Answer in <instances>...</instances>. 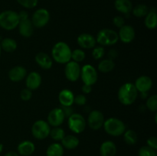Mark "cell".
I'll list each match as a JSON object with an SVG mask.
<instances>
[{"label":"cell","instance_id":"16","mask_svg":"<svg viewBox=\"0 0 157 156\" xmlns=\"http://www.w3.org/2000/svg\"><path fill=\"white\" fill-rule=\"evenodd\" d=\"M25 84L26 88L32 90H35L41 86V76L38 72L32 71L26 76Z\"/></svg>","mask_w":157,"mask_h":156},{"label":"cell","instance_id":"20","mask_svg":"<svg viewBox=\"0 0 157 156\" xmlns=\"http://www.w3.org/2000/svg\"><path fill=\"white\" fill-rule=\"evenodd\" d=\"M35 60L37 64L44 70H48V69L52 68V64H53L52 58L44 52H39L37 54L35 55Z\"/></svg>","mask_w":157,"mask_h":156},{"label":"cell","instance_id":"23","mask_svg":"<svg viewBox=\"0 0 157 156\" xmlns=\"http://www.w3.org/2000/svg\"><path fill=\"white\" fill-rule=\"evenodd\" d=\"M117 153V146L112 141H105L100 147L101 156H115Z\"/></svg>","mask_w":157,"mask_h":156},{"label":"cell","instance_id":"17","mask_svg":"<svg viewBox=\"0 0 157 156\" xmlns=\"http://www.w3.org/2000/svg\"><path fill=\"white\" fill-rule=\"evenodd\" d=\"M27 76V70L22 66H15L9 71V78L12 82H19Z\"/></svg>","mask_w":157,"mask_h":156},{"label":"cell","instance_id":"21","mask_svg":"<svg viewBox=\"0 0 157 156\" xmlns=\"http://www.w3.org/2000/svg\"><path fill=\"white\" fill-rule=\"evenodd\" d=\"M75 95L71 90L68 89H64L61 90L58 95V100L61 106H71L74 103Z\"/></svg>","mask_w":157,"mask_h":156},{"label":"cell","instance_id":"15","mask_svg":"<svg viewBox=\"0 0 157 156\" xmlns=\"http://www.w3.org/2000/svg\"><path fill=\"white\" fill-rule=\"evenodd\" d=\"M134 86L138 93H147L153 87V81L150 76L143 75L136 80Z\"/></svg>","mask_w":157,"mask_h":156},{"label":"cell","instance_id":"19","mask_svg":"<svg viewBox=\"0 0 157 156\" xmlns=\"http://www.w3.org/2000/svg\"><path fill=\"white\" fill-rule=\"evenodd\" d=\"M35 150V144L31 141H23L18 144L17 147V151L19 155L30 156L34 153Z\"/></svg>","mask_w":157,"mask_h":156},{"label":"cell","instance_id":"48","mask_svg":"<svg viewBox=\"0 0 157 156\" xmlns=\"http://www.w3.org/2000/svg\"><path fill=\"white\" fill-rule=\"evenodd\" d=\"M1 51H2V48H1V46H0V56H1Z\"/></svg>","mask_w":157,"mask_h":156},{"label":"cell","instance_id":"30","mask_svg":"<svg viewBox=\"0 0 157 156\" xmlns=\"http://www.w3.org/2000/svg\"><path fill=\"white\" fill-rule=\"evenodd\" d=\"M131 12H133V15L136 18H142L147 15L149 12V9L146 5L139 4L133 8Z\"/></svg>","mask_w":157,"mask_h":156},{"label":"cell","instance_id":"40","mask_svg":"<svg viewBox=\"0 0 157 156\" xmlns=\"http://www.w3.org/2000/svg\"><path fill=\"white\" fill-rule=\"evenodd\" d=\"M61 110H62V112H63V113H64L65 118L70 117V116H71L73 113H75V112H74V110H73V108L71 107V106H61Z\"/></svg>","mask_w":157,"mask_h":156},{"label":"cell","instance_id":"11","mask_svg":"<svg viewBox=\"0 0 157 156\" xmlns=\"http://www.w3.org/2000/svg\"><path fill=\"white\" fill-rule=\"evenodd\" d=\"M64 74L66 78L71 82H75L78 80L81 75V67L78 63L73 61H70L65 64Z\"/></svg>","mask_w":157,"mask_h":156},{"label":"cell","instance_id":"5","mask_svg":"<svg viewBox=\"0 0 157 156\" xmlns=\"http://www.w3.org/2000/svg\"><path fill=\"white\" fill-rule=\"evenodd\" d=\"M118 40V34L113 30L108 28L100 31L96 38V41L101 46H112L117 44Z\"/></svg>","mask_w":157,"mask_h":156},{"label":"cell","instance_id":"18","mask_svg":"<svg viewBox=\"0 0 157 156\" xmlns=\"http://www.w3.org/2000/svg\"><path fill=\"white\" fill-rule=\"evenodd\" d=\"M18 27L19 34L24 38H30L33 35L35 27H34L29 18L23 20V21H20Z\"/></svg>","mask_w":157,"mask_h":156},{"label":"cell","instance_id":"41","mask_svg":"<svg viewBox=\"0 0 157 156\" xmlns=\"http://www.w3.org/2000/svg\"><path fill=\"white\" fill-rule=\"evenodd\" d=\"M147 146L150 147L153 149L156 150L157 149V139L155 136H151L149 138L147 141Z\"/></svg>","mask_w":157,"mask_h":156},{"label":"cell","instance_id":"36","mask_svg":"<svg viewBox=\"0 0 157 156\" xmlns=\"http://www.w3.org/2000/svg\"><path fill=\"white\" fill-rule=\"evenodd\" d=\"M17 2L25 9H33L38 5V0H16Z\"/></svg>","mask_w":157,"mask_h":156},{"label":"cell","instance_id":"45","mask_svg":"<svg viewBox=\"0 0 157 156\" xmlns=\"http://www.w3.org/2000/svg\"><path fill=\"white\" fill-rule=\"evenodd\" d=\"M4 156H19V154H18V152L14 151H9L7 153H6Z\"/></svg>","mask_w":157,"mask_h":156},{"label":"cell","instance_id":"10","mask_svg":"<svg viewBox=\"0 0 157 156\" xmlns=\"http://www.w3.org/2000/svg\"><path fill=\"white\" fill-rule=\"evenodd\" d=\"M104 114L99 110H92L87 117V124L93 130H98L103 127L104 123Z\"/></svg>","mask_w":157,"mask_h":156},{"label":"cell","instance_id":"9","mask_svg":"<svg viewBox=\"0 0 157 156\" xmlns=\"http://www.w3.org/2000/svg\"><path fill=\"white\" fill-rule=\"evenodd\" d=\"M50 20V13L48 11L45 9H38L35 11L32 16V24L35 28H41L44 27L46 24L48 23Z\"/></svg>","mask_w":157,"mask_h":156},{"label":"cell","instance_id":"25","mask_svg":"<svg viewBox=\"0 0 157 156\" xmlns=\"http://www.w3.org/2000/svg\"><path fill=\"white\" fill-rule=\"evenodd\" d=\"M145 25L149 29H155L157 26V15L156 9H150L145 16Z\"/></svg>","mask_w":157,"mask_h":156},{"label":"cell","instance_id":"42","mask_svg":"<svg viewBox=\"0 0 157 156\" xmlns=\"http://www.w3.org/2000/svg\"><path fill=\"white\" fill-rule=\"evenodd\" d=\"M18 18H19V21L26 20L29 18V13L26 11H21L19 13H18Z\"/></svg>","mask_w":157,"mask_h":156},{"label":"cell","instance_id":"28","mask_svg":"<svg viewBox=\"0 0 157 156\" xmlns=\"http://www.w3.org/2000/svg\"><path fill=\"white\" fill-rule=\"evenodd\" d=\"M115 63L113 60L110 59H104L100 61L98 64V70L101 73H107L111 72L114 69Z\"/></svg>","mask_w":157,"mask_h":156},{"label":"cell","instance_id":"4","mask_svg":"<svg viewBox=\"0 0 157 156\" xmlns=\"http://www.w3.org/2000/svg\"><path fill=\"white\" fill-rule=\"evenodd\" d=\"M103 127L107 134L114 137L122 136L126 131L124 122L117 118L112 117L106 119Z\"/></svg>","mask_w":157,"mask_h":156},{"label":"cell","instance_id":"44","mask_svg":"<svg viewBox=\"0 0 157 156\" xmlns=\"http://www.w3.org/2000/svg\"><path fill=\"white\" fill-rule=\"evenodd\" d=\"M81 90H82L83 93L87 94V93H90L92 91V86L87 85V84H84L81 87Z\"/></svg>","mask_w":157,"mask_h":156},{"label":"cell","instance_id":"34","mask_svg":"<svg viewBox=\"0 0 157 156\" xmlns=\"http://www.w3.org/2000/svg\"><path fill=\"white\" fill-rule=\"evenodd\" d=\"M139 156H156V150L153 149L147 145L142 146L138 151Z\"/></svg>","mask_w":157,"mask_h":156},{"label":"cell","instance_id":"33","mask_svg":"<svg viewBox=\"0 0 157 156\" xmlns=\"http://www.w3.org/2000/svg\"><path fill=\"white\" fill-rule=\"evenodd\" d=\"M147 108L151 112H156L157 110V96L156 94L152 95L147 98Z\"/></svg>","mask_w":157,"mask_h":156},{"label":"cell","instance_id":"35","mask_svg":"<svg viewBox=\"0 0 157 156\" xmlns=\"http://www.w3.org/2000/svg\"><path fill=\"white\" fill-rule=\"evenodd\" d=\"M104 54H105V50L103 46H98V47H94L93 48L92 57L94 59L100 60L104 56Z\"/></svg>","mask_w":157,"mask_h":156},{"label":"cell","instance_id":"43","mask_svg":"<svg viewBox=\"0 0 157 156\" xmlns=\"http://www.w3.org/2000/svg\"><path fill=\"white\" fill-rule=\"evenodd\" d=\"M118 55V52L117 51V50L115 49H111V50H109L108 52V56H109V59L110 60H113L117 57Z\"/></svg>","mask_w":157,"mask_h":156},{"label":"cell","instance_id":"39","mask_svg":"<svg viewBox=\"0 0 157 156\" xmlns=\"http://www.w3.org/2000/svg\"><path fill=\"white\" fill-rule=\"evenodd\" d=\"M113 23L117 28H121V27H123L125 24V20L121 15H117L113 18Z\"/></svg>","mask_w":157,"mask_h":156},{"label":"cell","instance_id":"37","mask_svg":"<svg viewBox=\"0 0 157 156\" xmlns=\"http://www.w3.org/2000/svg\"><path fill=\"white\" fill-rule=\"evenodd\" d=\"M32 91L29 89L25 88L21 90V93H20V98L22 99L23 101H29L32 99Z\"/></svg>","mask_w":157,"mask_h":156},{"label":"cell","instance_id":"38","mask_svg":"<svg viewBox=\"0 0 157 156\" xmlns=\"http://www.w3.org/2000/svg\"><path fill=\"white\" fill-rule=\"evenodd\" d=\"M87 102V98L84 94H79L75 96L74 103H76L78 106H84Z\"/></svg>","mask_w":157,"mask_h":156},{"label":"cell","instance_id":"47","mask_svg":"<svg viewBox=\"0 0 157 156\" xmlns=\"http://www.w3.org/2000/svg\"><path fill=\"white\" fill-rule=\"evenodd\" d=\"M2 150H3V145L2 143H0V154L2 153Z\"/></svg>","mask_w":157,"mask_h":156},{"label":"cell","instance_id":"27","mask_svg":"<svg viewBox=\"0 0 157 156\" xmlns=\"http://www.w3.org/2000/svg\"><path fill=\"white\" fill-rule=\"evenodd\" d=\"M2 50L8 53H12L15 51L17 48V43L14 39L10 38H6L2 39L0 43Z\"/></svg>","mask_w":157,"mask_h":156},{"label":"cell","instance_id":"26","mask_svg":"<svg viewBox=\"0 0 157 156\" xmlns=\"http://www.w3.org/2000/svg\"><path fill=\"white\" fill-rule=\"evenodd\" d=\"M64 149L61 144L58 142L52 143L46 150V156H63Z\"/></svg>","mask_w":157,"mask_h":156},{"label":"cell","instance_id":"29","mask_svg":"<svg viewBox=\"0 0 157 156\" xmlns=\"http://www.w3.org/2000/svg\"><path fill=\"white\" fill-rule=\"evenodd\" d=\"M124 142L129 145H133L137 142L138 136L135 131L131 129L126 130L124 134Z\"/></svg>","mask_w":157,"mask_h":156},{"label":"cell","instance_id":"1","mask_svg":"<svg viewBox=\"0 0 157 156\" xmlns=\"http://www.w3.org/2000/svg\"><path fill=\"white\" fill-rule=\"evenodd\" d=\"M138 96V91L132 83L124 84L118 90L117 97L121 103L124 106L132 105Z\"/></svg>","mask_w":157,"mask_h":156},{"label":"cell","instance_id":"13","mask_svg":"<svg viewBox=\"0 0 157 156\" xmlns=\"http://www.w3.org/2000/svg\"><path fill=\"white\" fill-rule=\"evenodd\" d=\"M135 35H136V33H135L133 27L128 24H124L123 27H121L118 33L119 39H121V41L125 44L132 42L134 40Z\"/></svg>","mask_w":157,"mask_h":156},{"label":"cell","instance_id":"6","mask_svg":"<svg viewBox=\"0 0 157 156\" xmlns=\"http://www.w3.org/2000/svg\"><path fill=\"white\" fill-rule=\"evenodd\" d=\"M51 127L48 122L40 119L34 122L32 126V134L35 139L43 140L49 136Z\"/></svg>","mask_w":157,"mask_h":156},{"label":"cell","instance_id":"12","mask_svg":"<svg viewBox=\"0 0 157 156\" xmlns=\"http://www.w3.org/2000/svg\"><path fill=\"white\" fill-rule=\"evenodd\" d=\"M65 116L61 108H55L48 116V123L53 127L60 126L64 122Z\"/></svg>","mask_w":157,"mask_h":156},{"label":"cell","instance_id":"32","mask_svg":"<svg viewBox=\"0 0 157 156\" xmlns=\"http://www.w3.org/2000/svg\"><path fill=\"white\" fill-rule=\"evenodd\" d=\"M84 58H85V53L82 49H75L71 51V59L75 62H81L84 61Z\"/></svg>","mask_w":157,"mask_h":156},{"label":"cell","instance_id":"2","mask_svg":"<svg viewBox=\"0 0 157 156\" xmlns=\"http://www.w3.org/2000/svg\"><path fill=\"white\" fill-rule=\"evenodd\" d=\"M52 55L55 62L65 64L71 60V50L68 44L63 41H59L52 47Z\"/></svg>","mask_w":157,"mask_h":156},{"label":"cell","instance_id":"31","mask_svg":"<svg viewBox=\"0 0 157 156\" xmlns=\"http://www.w3.org/2000/svg\"><path fill=\"white\" fill-rule=\"evenodd\" d=\"M49 136L52 137L53 140L56 141V142H59V141L62 140L63 138L65 136V132H64V130L62 128L57 126L54 127L52 129L50 130Z\"/></svg>","mask_w":157,"mask_h":156},{"label":"cell","instance_id":"3","mask_svg":"<svg viewBox=\"0 0 157 156\" xmlns=\"http://www.w3.org/2000/svg\"><path fill=\"white\" fill-rule=\"evenodd\" d=\"M19 23L18 12L12 10H6L0 13V27L6 31L16 28Z\"/></svg>","mask_w":157,"mask_h":156},{"label":"cell","instance_id":"7","mask_svg":"<svg viewBox=\"0 0 157 156\" xmlns=\"http://www.w3.org/2000/svg\"><path fill=\"white\" fill-rule=\"evenodd\" d=\"M67 125L71 132L80 134L85 129L86 121L84 116L80 113H73L70 117H68Z\"/></svg>","mask_w":157,"mask_h":156},{"label":"cell","instance_id":"8","mask_svg":"<svg viewBox=\"0 0 157 156\" xmlns=\"http://www.w3.org/2000/svg\"><path fill=\"white\" fill-rule=\"evenodd\" d=\"M81 80L84 82V84L93 86L98 81V72L94 66L90 64H85L81 69Z\"/></svg>","mask_w":157,"mask_h":156},{"label":"cell","instance_id":"22","mask_svg":"<svg viewBox=\"0 0 157 156\" xmlns=\"http://www.w3.org/2000/svg\"><path fill=\"white\" fill-rule=\"evenodd\" d=\"M114 7L117 11L127 16L132 12L133 4L130 0H115Z\"/></svg>","mask_w":157,"mask_h":156},{"label":"cell","instance_id":"14","mask_svg":"<svg viewBox=\"0 0 157 156\" xmlns=\"http://www.w3.org/2000/svg\"><path fill=\"white\" fill-rule=\"evenodd\" d=\"M78 44L83 49H92L96 45V38L88 33H82L77 38Z\"/></svg>","mask_w":157,"mask_h":156},{"label":"cell","instance_id":"46","mask_svg":"<svg viewBox=\"0 0 157 156\" xmlns=\"http://www.w3.org/2000/svg\"><path fill=\"white\" fill-rule=\"evenodd\" d=\"M140 95L143 99H147L148 97V92H147V93H140Z\"/></svg>","mask_w":157,"mask_h":156},{"label":"cell","instance_id":"24","mask_svg":"<svg viewBox=\"0 0 157 156\" xmlns=\"http://www.w3.org/2000/svg\"><path fill=\"white\" fill-rule=\"evenodd\" d=\"M61 142V145L63 148L68 150H72L76 148L79 145V139L78 137L73 135H68L65 136L63 138Z\"/></svg>","mask_w":157,"mask_h":156}]
</instances>
